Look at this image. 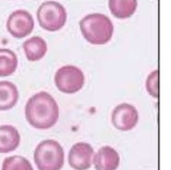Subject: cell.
I'll return each mask as SVG.
<instances>
[{"instance_id":"9c48e42d","label":"cell","mask_w":171,"mask_h":170,"mask_svg":"<svg viewBox=\"0 0 171 170\" xmlns=\"http://www.w3.org/2000/svg\"><path fill=\"white\" fill-rule=\"evenodd\" d=\"M92 163L95 170H117L120 165V155L114 148L104 146L93 155Z\"/></svg>"},{"instance_id":"ba28073f","label":"cell","mask_w":171,"mask_h":170,"mask_svg":"<svg viewBox=\"0 0 171 170\" xmlns=\"http://www.w3.org/2000/svg\"><path fill=\"white\" fill-rule=\"evenodd\" d=\"M94 150L87 142H77L69 153V165L74 170H88L92 166Z\"/></svg>"},{"instance_id":"6da1fadb","label":"cell","mask_w":171,"mask_h":170,"mask_svg":"<svg viewBox=\"0 0 171 170\" xmlns=\"http://www.w3.org/2000/svg\"><path fill=\"white\" fill-rule=\"evenodd\" d=\"M25 117L37 130H48L59 119V105L48 92L41 91L30 97L25 106Z\"/></svg>"},{"instance_id":"7c38bea8","label":"cell","mask_w":171,"mask_h":170,"mask_svg":"<svg viewBox=\"0 0 171 170\" xmlns=\"http://www.w3.org/2000/svg\"><path fill=\"white\" fill-rule=\"evenodd\" d=\"M19 92L13 82L8 80L0 81V110H9L17 104Z\"/></svg>"},{"instance_id":"30bf717a","label":"cell","mask_w":171,"mask_h":170,"mask_svg":"<svg viewBox=\"0 0 171 170\" xmlns=\"http://www.w3.org/2000/svg\"><path fill=\"white\" fill-rule=\"evenodd\" d=\"M21 143V135L13 125H0V153L15 151Z\"/></svg>"},{"instance_id":"4fadbf2b","label":"cell","mask_w":171,"mask_h":170,"mask_svg":"<svg viewBox=\"0 0 171 170\" xmlns=\"http://www.w3.org/2000/svg\"><path fill=\"white\" fill-rule=\"evenodd\" d=\"M110 13L119 19L130 18L138 5L137 0H109L108 2Z\"/></svg>"},{"instance_id":"277c9868","label":"cell","mask_w":171,"mask_h":170,"mask_svg":"<svg viewBox=\"0 0 171 170\" xmlns=\"http://www.w3.org/2000/svg\"><path fill=\"white\" fill-rule=\"evenodd\" d=\"M37 21L44 30L58 31L66 23L67 13L65 8L57 1H46L39 7L37 12Z\"/></svg>"},{"instance_id":"5bb4252c","label":"cell","mask_w":171,"mask_h":170,"mask_svg":"<svg viewBox=\"0 0 171 170\" xmlns=\"http://www.w3.org/2000/svg\"><path fill=\"white\" fill-rule=\"evenodd\" d=\"M18 59L16 54L9 48H0V77L12 75L17 69Z\"/></svg>"},{"instance_id":"8fae6325","label":"cell","mask_w":171,"mask_h":170,"mask_svg":"<svg viewBox=\"0 0 171 170\" xmlns=\"http://www.w3.org/2000/svg\"><path fill=\"white\" fill-rule=\"evenodd\" d=\"M23 49L27 60L34 62L41 60L47 53V43L41 37H32L25 41Z\"/></svg>"},{"instance_id":"7a4b0ae2","label":"cell","mask_w":171,"mask_h":170,"mask_svg":"<svg viewBox=\"0 0 171 170\" xmlns=\"http://www.w3.org/2000/svg\"><path fill=\"white\" fill-rule=\"evenodd\" d=\"M82 37L92 45L107 44L114 34V24L109 17L102 13H92L79 21Z\"/></svg>"},{"instance_id":"8992f818","label":"cell","mask_w":171,"mask_h":170,"mask_svg":"<svg viewBox=\"0 0 171 170\" xmlns=\"http://www.w3.org/2000/svg\"><path fill=\"white\" fill-rule=\"evenodd\" d=\"M34 28L32 15L26 10H16L11 13L7 20V29L12 37L16 39L29 35Z\"/></svg>"},{"instance_id":"3957f363","label":"cell","mask_w":171,"mask_h":170,"mask_svg":"<svg viewBox=\"0 0 171 170\" xmlns=\"http://www.w3.org/2000/svg\"><path fill=\"white\" fill-rule=\"evenodd\" d=\"M33 159L39 170H61L64 165V150L56 140H43L35 148Z\"/></svg>"},{"instance_id":"9a60e30c","label":"cell","mask_w":171,"mask_h":170,"mask_svg":"<svg viewBox=\"0 0 171 170\" xmlns=\"http://www.w3.org/2000/svg\"><path fill=\"white\" fill-rule=\"evenodd\" d=\"M1 170H33V167L26 157L13 155L4 158Z\"/></svg>"},{"instance_id":"2e32d148","label":"cell","mask_w":171,"mask_h":170,"mask_svg":"<svg viewBox=\"0 0 171 170\" xmlns=\"http://www.w3.org/2000/svg\"><path fill=\"white\" fill-rule=\"evenodd\" d=\"M158 77L159 71L158 70H154L153 72H151L149 74L147 80H146V89H147L148 93L154 98H158Z\"/></svg>"},{"instance_id":"5b68a950","label":"cell","mask_w":171,"mask_h":170,"mask_svg":"<svg viewBox=\"0 0 171 170\" xmlns=\"http://www.w3.org/2000/svg\"><path fill=\"white\" fill-rule=\"evenodd\" d=\"M55 85L62 93L74 94L82 89L85 74L78 66L63 65L55 74Z\"/></svg>"},{"instance_id":"52a82bcc","label":"cell","mask_w":171,"mask_h":170,"mask_svg":"<svg viewBox=\"0 0 171 170\" xmlns=\"http://www.w3.org/2000/svg\"><path fill=\"white\" fill-rule=\"evenodd\" d=\"M139 113L136 107L128 103H122L114 107L111 113V123L118 131L128 132L137 125Z\"/></svg>"}]
</instances>
